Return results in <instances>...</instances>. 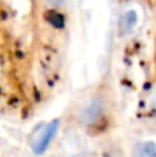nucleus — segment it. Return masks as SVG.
I'll return each mask as SVG.
<instances>
[{
	"mask_svg": "<svg viewBox=\"0 0 156 157\" xmlns=\"http://www.w3.org/2000/svg\"><path fill=\"white\" fill-rule=\"evenodd\" d=\"M0 157H4V156H3V155H0Z\"/></svg>",
	"mask_w": 156,
	"mask_h": 157,
	"instance_id": "7ed1b4c3",
	"label": "nucleus"
},
{
	"mask_svg": "<svg viewBox=\"0 0 156 157\" xmlns=\"http://www.w3.org/2000/svg\"><path fill=\"white\" fill-rule=\"evenodd\" d=\"M68 41L65 4L0 0V116L26 121L57 97Z\"/></svg>",
	"mask_w": 156,
	"mask_h": 157,
	"instance_id": "f257e3e1",
	"label": "nucleus"
},
{
	"mask_svg": "<svg viewBox=\"0 0 156 157\" xmlns=\"http://www.w3.org/2000/svg\"><path fill=\"white\" fill-rule=\"evenodd\" d=\"M155 78H156V41H155Z\"/></svg>",
	"mask_w": 156,
	"mask_h": 157,
	"instance_id": "f03ea898",
	"label": "nucleus"
}]
</instances>
